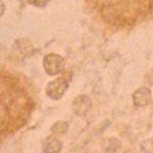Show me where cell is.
<instances>
[{"mask_svg":"<svg viewBox=\"0 0 153 153\" xmlns=\"http://www.w3.org/2000/svg\"><path fill=\"white\" fill-rule=\"evenodd\" d=\"M73 111H74L75 116L82 117L85 114H87L91 109V100L87 95H78L75 97V100L73 101Z\"/></svg>","mask_w":153,"mask_h":153,"instance_id":"277c9868","label":"cell"},{"mask_svg":"<svg viewBox=\"0 0 153 153\" xmlns=\"http://www.w3.org/2000/svg\"><path fill=\"white\" fill-rule=\"evenodd\" d=\"M152 108H153V103H152Z\"/></svg>","mask_w":153,"mask_h":153,"instance_id":"4fadbf2b","label":"cell"},{"mask_svg":"<svg viewBox=\"0 0 153 153\" xmlns=\"http://www.w3.org/2000/svg\"><path fill=\"white\" fill-rule=\"evenodd\" d=\"M51 132L54 134H59V136H63L69 132V122L66 121H56L55 124H53L51 126Z\"/></svg>","mask_w":153,"mask_h":153,"instance_id":"ba28073f","label":"cell"},{"mask_svg":"<svg viewBox=\"0 0 153 153\" xmlns=\"http://www.w3.org/2000/svg\"><path fill=\"white\" fill-rule=\"evenodd\" d=\"M103 148H105L106 152L114 153V152H117L120 148H121V141H120L118 138H116V137H110V138H108V140L103 143Z\"/></svg>","mask_w":153,"mask_h":153,"instance_id":"52a82bcc","label":"cell"},{"mask_svg":"<svg viewBox=\"0 0 153 153\" xmlns=\"http://www.w3.org/2000/svg\"><path fill=\"white\" fill-rule=\"evenodd\" d=\"M141 151L144 153H153V138H146L141 143Z\"/></svg>","mask_w":153,"mask_h":153,"instance_id":"9c48e42d","label":"cell"},{"mask_svg":"<svg viewBox=\"0 0 153 153\" xmlns=\"http://www.w3.org/2000/svg\"><path fill=\"white\" fill-rule=\"evenodd\" d=\"M122 153H137V152H136L134 149H126V151H124Z\"/></svg>","mask_w":153,"mask_h":153,"instance_id":"7c38bea8","label":"cell"},{"mask_svg":"<svg viewBox=\"0 0 153 153\" xmlns=\"http://www.w3.org/2000/svg\"><path fill=\"white\" fill-rule=\"evenodd\" d=\"M43 69L51 76L59 75L65 70V59L59 54L55 53L47 54L45 56V59H43Z\"/></svg>","mask_w":153,"mask_h":153,"instance_id":"7a4b0ae2","label":"cell"},{"mask_svg":"<svg viewBox=\"0 0 153 153\" xmlns=\"http://www.w3.org/2000/svg\"><path fill=\"white\" fill-rule=\"evenodd\" d=\"M28 1L35 7H45V5H47V3L50 0H28Z\"/></svg>","mask_w":153,"mask_h":153,"instance_id":"30bf717a","label":"cell"},{"mask_svg":"<svg viewBox=\"0 0 153 153\" xmlns=\"http://www.w3.org/2000/svg\"><path fill=\"white\" fill-rule=\"evenodd\" d=\"M67 87H69V79L66 76H61L58 79H54L46 87V94L51 98V100H61L65 95Z\"/></svg>","mask_w":153,"mask_h":153,"instance_id":"3957f363","label":"cell"},{"mask_svg":"<svg viewBox=\"0 0 153 153\" xmlns=\"http://www.w3.org/2000/svg\"><path fill=\"white\" fill-rule=\"evenodd\" d=\"M4 11H5V4L0 0V18L3 16V13H4Z\"/></svg>","mask_w":153,"mask_h":153,"instance_id":"8fae6325","label":"cell"},{"mask_svg":"<svg viewBox=\"0 0 153 153\" xmlns=\"http://www.w3.org/2000/svg\"><path fill=\"white\" fill-rule=\"evenodd\" d=\"M34 108L32 91L26 79L0 67V140L24 126Z\"/></svg>","mask_w":153,"mask_h":153,"instance_id":"6da1fadb","label":"cell"},{"mask_svg":"<svg viewBox=\"0 0 153 153\" xmlns=\"http://www.w3.org/2000/svg\"><path fill=\"white\" fill-rule=\"evenodd\" d=\"M132 100L134 106L137 108H145L152 101V91L148 87H138L132 95Z\"/></svg>","mask_w":153,"mask_h":153,"instance_id":"5b68a950","label":"cell"},{"mask_svg":"<svg viewBox=\"0 0 153 153\" xmlns=\"http://www.w3.org/2000/svg\"><path fill=\"white\" fill-rule=\"evenodd\" d=\"M42 148L45 153H59L62 151V141L56 136H48L43 141Z\"/></svg>","mask_w":153,"mask_h":153,"instance_id":"8992f818","label":"cell"}]
</instances>
